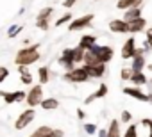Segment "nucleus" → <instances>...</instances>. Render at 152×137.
Here are the masks:
<instances>
[{
	"mask_svg": "<svg viewBox=\"0 0 152 137\" xmlns=\"http://www.w3.org/2000/svg\"><path fill=\"white\" fill-rule=\"evenodd\" d=\"M39 43H34L31 46H23L16 52V57H15V64L16 66H31L34 62L39 61Z\"/></svg>",
	"mask_w": 152,
	"mask_h": 137,
	"instance_id": "1",
	"label": "nucleus"
},
{
	"mask_svg": "<svg viewBox=\"0 0 152 137\" xmlns=\"http://www.w3.org/2000/svg\"><path fill=\"white\" fill-rule=\"evenodd\" d=\"M63 79H64L66 82H72V84H86V82L91 80V77L88 75V71H86L84 66H75L73 70L64 71Z\"/></svg>",
	"mask_w": 152,
	"mask_h": 137,
	"instance_id": "2",
	"label": "nucleus"
},
{
	"mask_svg": "<svg viewBox=\"0 0 152 137\" xmlns=\"http://www.w3.org/2000/svg\"><path fill=\"white\" fill-rule=\"evenodd\" d=\"M90 50L95 53L97 61L102 62V64H107V62L113 61V57H115V50H113V46H107V45H93Z\"/></svg>",
	"mask_w": 152,
	"mask_h": 137,
	"instance_id": "3",
	"label": "nucleus"
},
{
	"mask_svg": "<svg viewBox=\"0 0 152 137\" xmlns=\"http://www.w3.org/2000/svg\"><path fill=\"white\" fill-rule=\"evenodd\" d=\"M52 14H54V7H50V6L48 7H43L38 13V16H36V27L39 30L47 32L50 29V18H52Z\"/></svg>",
	"mask_w": 152,
	"mask_h": 137,
	"instance_id": "4",
	"label": "nucleus"
},
{
	"mask_svg": "<svg viewBox=\"0 0 152 137\" xmlns=\"http://www.w3.org/2000/svg\"><path fill=\"white\" fill-rule=\"evenodd\" d=\"M43 86L41 84H36V86H32L31 89H29V93H27V98H25V102H27V105L29 107H38L41 102H43Z\"/></svg>",
	"mask_w": 152,
	"mask_h": 137,
	"instance_id": "5",
	"label": "nucleus"
},
{
	"mask_svg": "<svg viewBox=\"0 0 152 137\" xmlns=\"http://www.w3.org/2000/svg\"><path fill=\"white\" fill-rule=\"evenodd\" d=\"M93 18H95L93 14H86V16H81V18H73L68 23V32H77V30H83V29L91 27Z\"/></svg>",
	"mask_w": 152,
	"mask_h": 137,
	"instance_id": "6",
	"label": "nucleus"
},
{
	"mask_svg": "<svg viewBox=\"0 0 152 137\" xmlns=\"http://www.w3.org/2000/svg\"><path fill=\"white\" fill-rule=\"evenodd\" d=\"M34 118H36V110H34L32 107H29L27 110H23V112L16 118V121H15V128H16V130H23V128H27V126L34 121Z\"/></svg>",
	"mask_w": 152,
	"mask_h": 137,
	"instance_id": "7",
	"label": "nucleus"
},
{
	"mask_svg": "<svg viewBox=\"0 0 152 137\" xmlns=\"http://www.w3.org/2000/svg\"><path fill=\"white\" fill-rule=\"evenodd\" d=\"M57 62H59V66L64 68L66 71L73 70V68H75V62H73V48H64L63 53H61V57L57 59Z\"/></svg>",
	"mask_w": 152,
	"mask_h": 137,
	"instance_id": "8",
	"label": "nucleus"
},
{
	"mask_svg": "<svg viewBox=\"0 0 152 137\" xmlns=\"http://www.w3.org/2000/svg\"><path fill=\"white\" fill-rule=\"evenodd\" d=\"M136 39L131 36L125 43H124V46H122V59L124 61H131L132 57H134V53H136Z\"/></svg>",
	"mask_w": 152,
	"mask_h": 137,
	"instance_id": "9",
	"label": "nucleus"
},
{
	"mask_svg": "<svg viewBox=\"0 0 152 137\" xmlns=\"http://www.w3.org/2000/svg\"><path fill=\"white\" fill-rule=\"evenodd\" d=\"M109 30L116 34H127L129 32V23L124 18H113L109 22Z\"/></svg>",
	"mask_w": 152,
	"mask_h": 137,
	"instance_id": "10",
	"label": "nucleus"
},
{
	"mask_svg": "<svg viewBox=\"0 0 152 137\" xmlns=\"http://www.w3.org/2000/svg\"><path fill=\"white\" fill-rule=\"evenodd\" d=\"M122 91H124V94H127V96H131V98H134V100H140V102H148V94H147V93H143L138 86L124 87Z\"/></svg>",
	"mask_w": 152,
	"mask_h": 137,
	"instance_id": "11",
	"label": "nucleus"
},
{
	"mask_svg": "<svg viewBox=\"0 0 152 137\" xmlns=\"http://www.w3.org/2000/svg\"><path fill=\"white\" fill-rule=\"evenodd\" d=\"M84 68H86V71H88V75L91 79H102L106 75V64H102V62H97L93 66H84Z\"/></svg>",
	"mask_w": 152,
	"mask_h": 137,
	"instance_id": "12",
	"label": "nucleus"
},
{
	"mask_svg": "<svg viewBox=\"0 0 152 137\" xmlns=\"http://www.w3.org/2000/svg\"><path fill=\"white\" fill-rule=\"evenodd\" d=\"M129 23V34H138V32H145L147 29V20L141 16V18H136L132 22H127Z\"/></svg>",
	"mask_w": 152,
	"mask_h": 137,
	"instance_id": "13",
	"label": "nucleus"
},
{
	"mask_svg": "<svg viewBox=\"0 0 152 137\" xmlns=\"http://www.w3.org/2000/svg\"><path fill=\"white\" fill-rule=\"evenodd\" d=\"M107 91H109V89H107V84H100V86H99V89H97L95 93H91V94H90V96L84 100V103H88V105H90V103H91V102H95V100L106 98Z\"/></svg>",
	"mask_w": 152,
	"mask_h": 137,
	"instance_id": "14",
	"label": "nucleus"
},
{
	"mask_svg": "<svg viewBox=\"0 0 152 137\" xmlns=\"http://www.w3.org/2000/svg\"><path fill=\"white\" fill-rule=\"evenodd\" d=\"M18 73H20V82L23 86H32V73L29 71V66H18Z\"/></svg>",
	"mask_w": 152,
	"mask_h": 137,
	"instance_id": "15",
	"label": "nucleus"
},
{
	"mask_svg": "<svg viewBox=\"0 0 152 137\" xmlns=\"http://www.w3.org/2000/svg\"><path fill=\"white\" fill-rule=\"evenodd\" d=\"M93 45H97V36H93V34H84L79 41V46L84 50H90Z\"/></svg>",
	"mask_w": 152,
	"mask_h": 137,
	"instance_id": "16",
	"label": "nucleus"
},
{
	"mask_svg": "<svg viewBox=\"0 0 152 137\" xmlns=\"http://www.w3.org/2000/svg\"><path fill=\"white\" fill-rule=\"evenodd\" d=\"M131 82H132L134 86L141 87V86H145V84L148 82V79H147V75H145L143 71H132V75H131Z\"/></svg>",
	"mask_w": 152,
	"mask_h": 137,
	"instance_id": "17",
	"label": "nucleus"
},
{
	"mask_svg": "<svg viewBox=\"0 0 152 137\" xmlns=\"http://www.w3.org/2000/svg\"><path fill=\"white\" fill-rule=\"evenodd\" d=\"M107 137H122V130H120V121L118 119H111L109 121Z\"/></svg>",
	"mask_w": 152,
	"mask_h": 137,
	"instance_id": "18",
	"label": "nucleus"
},
{
	"mask_svg": "<svg viewBox=\"0 0 152 137\" xmlns=\"http://www.w3.org/2000/svg\"><path fill=\"white\" fill-rule=\"evenodd\" d=\"M48 80H50V68L48 66H41L38 70V82L41 86H45V84H48Z\"/></svg>",
	"mask_w": 152,
	"mask_h": 137,
	"instance_id": "19",
	"label": "nucleus"
},
{
	"mask_svg": "<svg viewBox=\"0 0 152 137\" xmlns=\"http://www.w3.org/2000/svg\"><path fill=\"white\" fill-rule=\"evenodd\" d=\"M136 18H141V6L140 7H131V9L124 11V20L125 22H132Z\"/></svg>",
	"mask_w": 152,
	"mask_h": 137,
	"instance_id": "20",
	"label": "nucleus"
},
{
	"mask_svg": "<svg viewBox=\"0 0 152 137\" xmlns=\"http://www.w3.org/2000/svg\"><path fill=\"white\" fill-rule=\"evenodd\" d=\"M39 107L41 109H45V110H56L57 107H59V100L57 98H43V102L39 103Z\"/></svg>",
	"mask_w": 152,
	"mask_h": 137,
	"instance_id": "21",
	"label": "nucleus"
},
{
	"mask_svg": "<svg viewBox=\"0 0 152 137\" xmlns=\"http://www.w3.org/2000/svg\"><path fill=\"white\" fill-rule=\"evenodd\" d=\"M52 132H54V128H52V126L43 125V126H38V130H34L29 137H48Z\"/></svg>",
	"mask_w": 152,
	"mask_h": 137,
	"instance_id": "22",
	"label": "nucleus"
},
{
	"mask_svg": "<svg viewBox=\"0 0 152 137\" xmlns=\"http://www.w3.org/2000/svg\"><path fill=\"white\" fill-rule=\"evenodd\" d=\"M84 53H86V50L77 45V46L73 48V62H75V64H81L83 59H84Z\"/></svg>",
	"mask_w": 152,
	"mask_h": 137,
	"instance_id": "23",
	"label": "nucleus"
},
{
	"mask_svg": "<svg viewBox=\"0 0 152 137\" xmlns=\"http://www.w3.org/2000/svg\"><path fill=\"white\" fill-rule=\"evenodd\" d=\"M97 62H99V61H97L95 53H93L91 50H86L84 59H83V64H84V66H93V64H97Z\"/></svg>",
	"mask_w": 152,
	"mask_h": 137,
	"instance_id": "24",
	"label": "nucleus"
},
{
	"mask_svg": "<svg viewBox=\"0 0 152 137\" xmlns=\"http://www.w3.org/2000/svg\"><path fill=\"white\" fill-rule=\"evenodd\" d=\"M0 96L4 98V103H16V91H0Z\"/></svg>",
	"mask_w": 152,
	"mask_h": 137,
	"instance_id": "25",
	"label": "nucleus"
},
{
	"mask_svg": "<svg viewBox=\"0 0 152 137\" xmlns=\"http://www.w3.org/2000/svg\"><path fill=\"white\" fill-rule=\"evenodd\" d=\"M72 20H73V16H72V13L68 11V13H64V14H63L61 18H57V20H56V23H54V27H63L64 23H70Z\"/></svg>",
	"mask_w": 152,
	"mask_h": 137,
	"instance_id": "26",
	"label": "nucleus"
},
{
	"mask_svg": "<svg viewBox=\"0 0 152 137\" xmlns=\"http://www.w3.org/2000/svg\"><path fill=\"white\" fill-rule=\"evenodd\" d=\"M131 7H134V0H118L116 2V9L120 11H127Z\"/></svg>",
	"mask_w": 152,
	"mask_h": 137,
	"instance_id": "27",
	"label": "nucleus"
},
{
	"mask_svg": "<svg viewBox=\"0 0 152 137\" xmlns=\"http://www.w3.org/2000/svg\"><path fill=\"white\" fill-rule=\"evenodd\" d=\"M22 30H23V25H11V27L7 29V37L13 39V37H16Z\"/></svg>",
	"mask_w": 152,
	"mask_h": 137,
	"instance_id": "28",
	"label": "nucleus"
},
{
	"mask_svg": "<svg viewBox=\"0 0 152 137\" xmlns=\"http://www.w3.org/2000/svg\"><path fill=\"white\" fill-rule=\"evenodd\" d=\"M131 75H132V68H131V66H124L122 70H120L122 80H131Z\"/></svg>",
	"mask_w": 152,
	"mask_h": 137,
	"instance_id": "29",
	"label": "nucleus"
},
{
	"mask_svg": "<svg viewBox=\"0 0 152 137\" xmlns=\"http://www.w3.org/2000/svg\"><path fill=\"white\" fill-rule=\"evenodd\" d=\"M84 132H86L88 135H95V133L99 132V128H97L95 123H84Z\"/></svg>",
	"mask_w": 152,
	"mask_h": 137,
	"instance_id": "30",
	"label": "nucleus"
},
{
	"mask_svg": "<svg viewBox=\"0 0 152 137\" xmlns=\"http://www.w3.org/2000/svg\"><path fill=\"white\" fill-rule=\"evenodd\" d=\"M138 126L136 125H129V128L124 132V137H138Z\"/></svg>",
	"mask_w": 152,
	"mask_h": 137,
	"instance_id": "31",
	"label": "nucleus"
},
{
	"mask_svg": "<svg viewBox=\"0 0 152 137\" xmlns=\"http://www.w3.org/2000/svg\"><path fill=\"white\" fill-rule=\"evenodd\" d=\"M7 77H9V70H7L6 66H0V84L6 82V80H7Z\"/></svg>",
	"mask_w": 152,
	"mask_h": 137,
	"instance_id": "32",
	"label": "nucleus"
},
{
	"mask_svg": "<svg viewBox=\"0 0 152 137\" xmlns=\"http://www.w3.org/2000/svg\"><path fill=\"white\" fill-rule=\"evenodd\" d=\"M25 98H27V93H25L23 89H18V91H16V103H22Z\"/></svg>",
	"mask_w": 152,
	"mask_h": 137,
	"instance_id": "33",
	"label": "nucleus"
},
{
	"mask_svg": "<svg viewBox=\"0 0 152 137\" xmlns=\"http://www.w3.org/2000/svg\"><path fill=\"white\" fill-rule=\"evenodd\" d=\"M120 119H122L124 123H131V119H132V114H131L129 110H122V116H120Z\"/></svg>",
	"mask_w": 152,
	"mask_h": 137,
	"instance_id": "34",
	"label": "nucleus"
},
{
	"mask_svg": "<svg viewBox=\"0 0 152 137\" xmlns=\"http://www.w3.org/2000/svg\"><path fill=\"white\" fill-rule=\"evenodd\" d=\"M141 125L148 128V137H152V119H148V118H145V119H141Z\"/></svg>",
	"mask_w": 152,
	"mask_h": 137,
	"instance_id": "35",
	"label": "nucleus"
},
{
	"mask_svg": "<svg viewBox=\"0 0 152 137\" xmlns=\"http://www.w3.org/2000/svg\"><path fill=\"white\" fill-rule=\"evenodd\" d=\"M145 39H147V43H148V46L152 48V27H148V29H145Z\"/></svg>",
	"mask_w": 152,
	"mask_h": 137,
	"instance_id": "36",
	"label": "nucleus"
},
{
	"mask_svg": "<svg viewBox=\"0 0 152 137\" xmlns=\"http://www.w3.org/2000/svg\"><path fill=\"white\" fill-rule=\"evenodd\" d=\"M77 2H79V0H64V2H63V7H64V9H72Z\"/></svg>",
	"mask_w": 152,
	"mask_h": 137,
	"instance_id": "37",
	"label": "nucleus"
},
{
	"mask_svg": "<svg viewBox=\"0 0 152 137\" xmlns=\"http://www.w3.org/2000/svg\"><path fill=\"white\" fill-rule=\"evenodd\" d=\"M77 118H79V119H81V121H83V119H84V118H86V112H84V110H83V109H77Z\"/></svg>",
	"mask_w": 152,
	"mask_h": 137,
	"instance_id": "38",
	"label": "nucleus"
},
{
	"mask_svg": "<svg viewBox=\"0 0 152 137\" xmlns=\"http://www.w3.org/2000/svg\"><path fill=\"white\" fill-rule=\"evenodd\" d=\"M143 4V0H134V7H140Z\"/></svg>",
	"mask_w": 152,
	"mask_h": 137,
	"instance_id": "39",
	"label": "nucleus"
},
{
	"mask_svg": "<svg viewBox=\"0 0 152 137\" xmlns=\"http://www.w3.org/2000/svg\"><path fill=\"white\" fill-rule=\"evenodd\" d=\"M145 68H147V70H148V71H150V73H152V62H148V64H147V66H145Z\"/></svg>",
	"mask_w": 152,
	"mask_h": 137,
	"instance_id": "40",
	"label": "nucleus"
},
{
	"mask_svg": "<svg viewBox=\"0 0 152 137\" xmlns=\"http://www.w3.org/2000/svg\"><path fill=\"white\" fill-rule=\"evenodd\" d=\"M23 13H25V9H23V7H20V9H18V16H22Z\"/></svg>",
	"mask_w": 152,
	"mask_h": 137,
	"instance_id": "41",
	"label": "nucleus"
},
{
	"mask_svg": "<svg viewBox=\"0 0 152 137\" xmlns=\"http://www.w3.org/2000/svg\"><path fill=\"white\" fill-rule=\"evenodd\" d=\"M147 86H148V87H150V93H152V79H150V80H148V82H147Z\"/></svg>",
	"mask_w": 152,
	"mask_h": 137,
	"instance_id": "42",
	"label": "nucleus"
},
{
	"mask_svg": "<svg viewBox=\"0 0 152 137\" xmlns=\"http://www.w3.org/2000/svg\"><path fill=\"white\" fill-rule=\"evenodd\" d=\"M148 103H150V105H152V93H150V94H148Z\"/></svg>",
	"mask_w": 152,
	"mask_h": 137,
	"instance_id": "43",
	"label": "nucleus"
},
{
	"mask_svg": "<svg viewBox=\"0 0 152 137\" xmlns=\"http://www.w3.org/2000/svg\"><path fill=\"white\" fill-rule=\"evenodd\" d=\"M48 137H56V133H54V132H52V133H50V135H48Z\"/></svg>",
	"mask_w": 152,
	"mask_h": 137,
	"instance_id": "44",
	"label": "nucleus"
},
{
	"mask_svg": "<svg viewBox=\"0 0 152 137\" xmlns=\"http://www.w3.org/2000/svg\"><path fill=\"white\" fill-rule=\"evenodd\" d=\"M95 2H102V0H95Z\"/></svg>",
	"mask_w": 152,
	"mask_h": 137,
	"instance_id": "45",
	"label": "nucleus"
},
{
	"mask_svg": "<svg viewBox=\"0 0 152 137\" xmlns=\"http://www.w3.org/2000/svg\"><path fill=\"white\" fill-rule=\"evenodd\" d=\"M147 137H148V135H147Z\"/></svg>",
	"mask_w": 152,
	"mask_h": 137,
	"instance_id": "46",
	"label": "nucleus"
}]
</instances>
